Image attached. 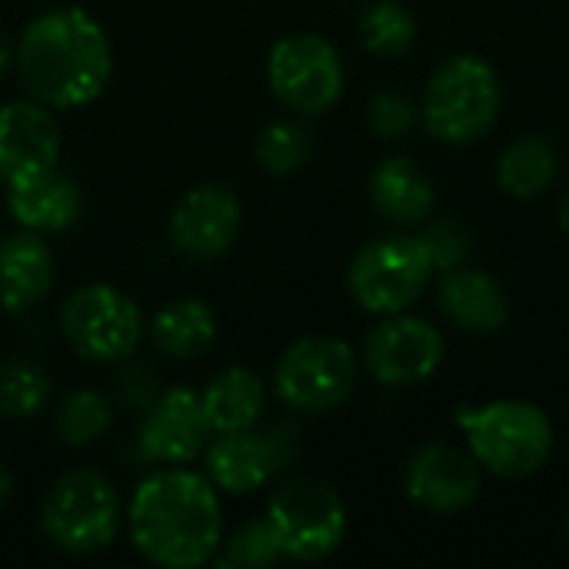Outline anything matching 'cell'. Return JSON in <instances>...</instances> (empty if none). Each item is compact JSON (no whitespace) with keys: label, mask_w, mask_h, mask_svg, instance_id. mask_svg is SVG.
<instances>
[{"label":"cell","mask_w":569,"mask_h":569,"mask_svg":"<svg viewBox=\"0 0 569 569\" xmlns=\"http://www.w3.org/2000/svg\"><path fill=\"white\" fill-rule=\"evenodd\" d=\"M123 527L133 550L153 567H207L223 543L220 490L190 467H157L137 483Z\"/></svg>","instance_id":"6da1fadb"},{"label":"cell","mask_w":569,"mask_h":569,"mask_svg":"<svg viewBox=\"0 0 569 569\" xmlns=\"http://www.w3.org/2000/svg\"><path fill=\"white\" fill-rule=\"evenodd\" d=\"M13 67L27 97L50 110H80L107 90L113 47L90 10L50 7L23 27L13 43Z\"/></svg>","instance_id":"7a4b0ae2"},{"label":"cell","mask_w":569,"mask_h":569,"mask_svg":"<svg viewBox=\"0 0 569 569\" xmlns=\"http://www.w3.org/2000/svg\"><path fill=\"white\" fill-rule=\"evenodd\" d=\"M457 423L467 433L473 460L497 477H507V480L530 477L550 460L553 427L547 413L527 400L460 407Z\"/></svg>","instance_id":"3957f363"},{"label":"cell","mask_w":569,"mask_h":569,"mask_svg":"<svg viewBox=\"0 0 569 569\" xmlns=\"http://www.w3.org/2000/svg\"><path fill=\"white\" fill-rule=\"evenodd\" d=\"M123 523L120 497L113 483L97 470H70L63 473L40 503V530L47 543L70 557L103 553Z\"/></svg>","instance_id":"277c9868"},{"label":"cell","mask_w":569,"mask_h":569,"mask_svg":"<svg viewBox=\"0 0 569 569\" xmlns=\"http://www.w3.org/2000/svg\"><path fill=\"white\" fill-rule=\"evenodd\" d=\"M497 113H500V77L493 63H487L477 53L450 57L427 83L423 123L443 143L463 147L487 137Z\"/></svg>","instance_id":"5b68a950"},{"label":"cell","mask_w":569,"mask_h":569,"mask_svg":"<svg viewBox=\"0 0 569 569\" xmlns=\"http://www.w3.org/2000/svg\"><path fill=\"white\" fill-rule=\"evenodd\" d=\"M267 523L283 550V560L320 563L340 550L347 537V503L333 483L313 477L283 480L267 503Z\"/></svg>","instance_id":"8992f818"},{"label":"cell","mask_w":569,"mask_h":569,"mask_svg":"<svg viewBox=\"0 0 569 569\" xmlns=\"http://www.w3.org/2000/svg\"><path fill=\"white\" fill-rule=\"evenodd\" d=\"M360 363L340 337H303L290 343L277 363L273 390L283 407L303 417L340 410L357 390Z\"/></svg>","instance_id":"52a82bcc"},{"label":"cell","mask_w":569,"mask_h":569,"mask_svg":"<svg viewBox=\"0 0 569 569\" xmlns=\"http://www.w3.org/2000/svg\"><path fill=\"white\" fill-rule=\"evenodd\" d=\"M433 257L423 243V237L410 233H390L370 240L347 270L350 297L367 313H403L420 293L427 290L433 277Z\"/></svg>","instance_id":"ba28073f"},{"label":"cell","mask_w":569,"mask_h":569,"mask_svg":"<svg viewBox=\"0 0 569 569\" xmlns=\"http://www.w3.org/2000/svg\"><path fill=\"white\" fill-rule=\"evenodd\" d=\"M60 330L77 357L90 363H123L147 337V320L123 290L87 283L60 303Z\"/></svg>","instance_id":"9c48e42d"},{"label":"cell","mask_w":569,"mask_h":569,"mask_svg":"<svg viewBox=\"0 0 569 569\" xmlns=\"http://www.w3.org/2000/svg\"><path fill=\"white\" fill-rule=\"evenodd\" d=\"M300 457V430L293 423L213 433L203 450V473L227 497H250L273 483Z\"/></svg>","instance_id":"30bf717a"},{"label":"cell","mask_w":569,"mask_h":569,"mask_svg":"<svg viewBox=\"0 0 569 569\" xmlns=\"http://www.w3.org/2000/svg\"><path fill=\"white\" fill-rule=\"evenodd\" d=\"M267 83L287 110L320 117L343 93V63L320 33H290L267 53Z\"/></svg>","instance_id":"8fae6325"},{"label":"cell","mask_w":569,"mask_h":569,"mask_svg":"<svg viewBox=\"0 0 569 569\" xmlns=\"http://www.w3.org/2000/svg\"><path fill=\"white\" fill-rule=\"evenodd\" d=\"M213 427L203 413L200 390L170 387L143 410L137 433V457L153 467H187L203 457Z\"/></svg>","instance_id":"7c38bea8"},{"label":"cell","mask_w":569,"mask_h":569,"mask_svg":"<svg viewBox=\"0 0 569 569\" xmlns=\"http://www.w3.org/2000/svg\"><path fill=\"white\" fill-rule=\"evenodd\" d=\"M240 223L243 210L237 193L223 183H200L177 200L167 233L180 257L210 263L233 250Z\"/></svg>","instance_id":"4fadbf2b"},{"label":"cell","mask_w":569,"mask_h":569,"mask_svg":"<svg viewBox=\"0 0 569 569\" xmlns=\"http://www.w3.org/2000/svg\"><path fill=\"white\" fill-rule=\"evenodd\" d=\"M367 370L387 387H410L430 380L443 363V337L423 317L390 313L377 323L363 347Z\"/></svg>","instance_id":"5bb4252c"},{"label":"cell","mask_w":569,"mask_h":569,"mask_svg":"<svg viewBox=\"0 0 569 569\" xmlns=\"http://www.w3.org/2000/svg\"><path fill=\"white\" fill-rule=\"evenodd\" d=\"M63 133L53 110L33 97L0 107V183L13 187L57 170Z\"/></svg>","instance_id":"9a60e30c"},{"label":"cell","mask_w":569,"mask_h":569,"mask_svg":"<svg viewBox=\"0 0 569 569\" xmlns=\"http://www.w3.org/2000/svg\"><path fill=\"white\" fill-rule=\"evenodd\" d=\"M403 487L407 497L430 513H460L480 493V463L473 460V453L447 443H430L410 457Z\"/></svg>","instance_id":"2e32d148"},{"label":"cell","mask_w":569,"mask_h":569,"mask_svg":"<svg viewBox=\"0 0 569 569\" xmlns=\"http://www.w3.org/2000/svg\"><path fill=\"white\" fill-rule=\"evenodd\" d=\"M7 213L20 230H33L40 237L67 233L83 213V193L60 170H47L7 187Z\"/></svg>","instance_id":"e0dca14e"},{"label":"cell","mask_w":569,"mask_h":569,"mask_svg":"<svg viewBox=\"0 0 569 569\" xmlns=\"http://www.w3.org/2000/svg\"><path fill=\"white\" fill-rule=\"evenodd\" d=\"M53 253L47 237L33 230H13L0 237V310L27 313L53 287Z\"/></svg>","instance_id":"ac0fdd59"},{"label":"cell","mask_w":569,"mask_h":569,"mask_svg":"<svg viewBox=\"0 0 569 569\" xmlns=\"http://www.w3.org/2000/svg\"><path fill=\"white\" fill-rule=\"evenodd\" d=\"M437 303L453 327L477 333V337L497 333L510 317L503 287L490 273L467 270V267L447 270V277L440 280V290H437Z\"/></svg>","instance_id":"d6986e66"},{"label":"cell","mask_w":569,"mask_h":569,"mask_svg":"<svg viewBox=\"0 0 569 569\" xmlns=\"http://www.w3.org/2000/svg\"><path fill=\"white\" fill-rule=\"evenodd\" d=\"M370 200L377 213L397 227L423 223L433 210V183L410 157H390L370 173Z\"/></svg>","instance_id":"ffe728a7"},{"label":"cell","mask_w":569,"mask_h":569,"mask_svg":"<svg viewBox=\"0 0 569 569\" xmlns=\"http://www.w3.org/2000/svg\"><path fill=\"white\" fill-rule=\"evenodd\" d=\"M147 337L167 360H197L217 343V313L200 297H180L150 317Z\"/></svg>","instance_id":"44dd1931"},{"label":"cell","mask_w":569,"mask_h":569,"mask_svg":"<svg viewBox=\"0 0 569 569\" xmlns=\"http://www.w3.org/2000/svg\"><path fill=\"white\" fill-rule=\"evenodd\" d=\"M200 403H203V413H207L213 433L250 430L263 420L267 387L247 367H223L200 390Z\"/></svg>","instance_id":"7402d4cb"},{"label":"cell","mask_w":569,"mask_h":569,"mask_svg":"<svg viewBox=\"0 0 569 569\" xmlns=\"http://www.w3.org/2000/svg\"><path fill=\"white\" fill-rule=\"evenodd\" d=\"M557 150L547 137H520L513 140L503 153H500V163H497V180L500 187L517 197V200H533L540 197L553 177H557Z\"/></svg>","instance_id":"603a6c76"},{"label":"cell","mask_w":569,"mask_h":569,"mask_svg":"<svg viewBox=\"0 0 569 569\" xmlns=\"http://www.w3.org/2000/svg\"><path fill=\"white\" fill-rule=\"evenodd\" d=\"M53 380L33 357L13 353L0 360V417L33 420L50 407Z\"/></svg>","instance_id":"cb8c5ba5"},{"label":"cell","mask_w":569,"mask_h":569,"mask_svg":"<svg viewBox=\"0 0 569 569\" xmlns=\"http://www.w3.org/2000/svg\"><path fill=\"white\" fill-rule=\"evenodd\" d=\"M113 427V403L103 390L83 387L67 393L53 410V430L67 447H93Z\"/></svg>","instance_id":"d4e9b609"},{"label":"cell","mask_w":569,"mask_h":569,"mask_svg":"<svg viewBox=\"0 0 569 569\" xmlns=\"http://www.w3.org/2000/svg\"><path fill=\"white\" fill-rule=\"evenodd\" d=\"M253 157L270 177H293L313 157V133L300 120H273L257 133Z\"/></svg>","instance_id":"484cf974"},{"label":"cell","mask_w":569,"mask_h":569,"mask_svg":"<svg viewBox=\"0 0 569 569\" xmlns=\"http://www.w3.org/2000/svg\"><path fill=\"white\" fill-rule=\"evenodd\" d=\"M417 20L397 0H380L360 17V40L377 57H400L413 47Z\"/></svg>","instance_id":"4316f807"},{"label":"cell","mask_w":569,"mask_h":569,"mask_svg":"<svg viewBox=\"0 0 569 569\" xmlns=\"http://www.w3.org/2000/svg\"><path fill=\"white\" fill-rule=\"evenodd\" d=\"M213 563L233 569H267L283 563V550H280V543H277L267 517H260V520L243 523L230 537H223Z\"/></svg>","instance_id":"83f0119b"},{"label":"cell","mask_w":569,"mask_h":569,"mask_svg":"<svg viewBox=\"0 0 569 569\" xmlns=\"http://www.w3.org/2000/svg\"><path fill=\"white\" fill-rule=\"evenodd\" d=\"M367 117H370V127H373L380 137L397 140V137H403V133L413 130V123H417L420 113H417V103H413L407 93H400V90H383V93H377V97L370 100Z\"/></svg>","instance_id":"f1b7e54d"},{"label":"cell","mask_w":569,"mask_h":569,"mask_svg":"<svg viewBox=\"0 0 569 569\" xmlns=\"http://www.w3.org/2000/svg\"><path fill=\"white\" fill-rule=\"evenodd\" d=\"M420 237H423V243H427V250H430L437 270H453V267H460V263L467 260V253H470V233H467L463 223L453 220V217H443V220L430 223V230L420 233Z\"/></svg>","instance_id":"f546056e"},{"label":"cell","mask_w":569,"mask_h":569,"mask_svg":"<svg viewBox=\"0 0 569 569\" xmlns=\"http://www.w3.org/2000/svg\"><path fill=\"white\" fill-rule=\"evenodd\" d=\"M10 497H13V477H10V470L0 463V510L10 503Z\"/></svg>","instance_id":"4dcf8cb0"},{"label":"cell","mask_w":569,"mask_h":569,"mask_svg":"<svg viewBox=\"0 0 569 569\" xmlns=\"http://www.w3.org/2000/svg\"><path fill=\"white\" fill-rule=\"evenodd\" d=\"M13 67V47L7 43V37L0 33V77Z\"/></svg>","instance_id":"1f68e13d"},{"label":"cell","mask_w":569,"mask_h":569,"mask_svg":"<svg viewBox=\"0 0 569 569\" xmlns=\"http://www.w3.org/2000/svg\"><path fill=\"white\" fill-rule=\"evenodd\" d=\"M560 227H563V233L569 237V190L563 193V203H560Z\"/></svg>","instance_id":"d6a6232c"},{"label":"cell","mask_w":569,"mask_h":569,"mask_svg":"<svg viewBox=\"0 0 569 569\" xmlns=\"http://www.w3.org/2000/svg\"><path fill=\"white\" fill-rule=\"evenodd\" d=\"M567 543H569V513H567Z\"/></svg>","instance_id":"836d02e7"}]
</instances>
